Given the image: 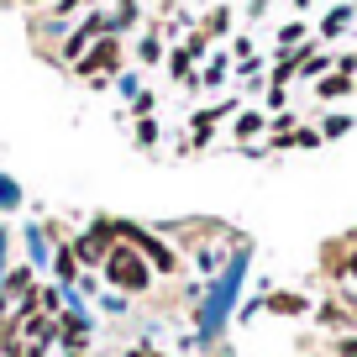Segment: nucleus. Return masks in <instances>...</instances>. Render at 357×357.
I'll list each match as a JSON object with an SVG mask.
<instances>
[{
  "label": "nucleus",
  "instance_id": "6ab92c4d",
  "mask_svg": "<svg viewBox=\"0 0 357 357\" xmlns=\"http://www.w3.org/2000/svg\"><path fill=\"white\" fill-rule=\"evenodd\" d=\"M84 6H89V0H47V11H53L58 22H68V16H79V11H84Z\"/></svg>",
  "mask_w": 357,
  "mask_h": 357
},
{
  "label": "nucleus",
  "instance_id": "39448f33",
  "mask_svg": "<svg viewBox=\"0 0 357 357\" xmlns=\"http://www.w3.org/2000/svg\"><path fill=\"white\" fill-rule=\"evenodd\" d=\"M105 32H111V16H105V11H89L84 22H79L74 32L63 37V43H58V53H63V63H74V58L84 53V47L95 43V37H105Z\"/></svg>",
  "mask_w": 357,
  "mask_h": 357
},
{
  "label": "nucleus",
  "instance_id": "aec40b11",
  "mask_svg": "<svg viewBox=\"0 0 357 357\" xmlns=\"http://www.w3.org/2000/svg\"><path fill=\"white\" fill-rule=\"evenodd\" d=\"M305 43V22H289V26H279V47H300Z\"/></svg>",
  "mask_w": 357,
  "mask_h": 357
},
{
  "label": "nucleus",
  "instance_id": "a878e982",
  "mask_svg": "<svg viewBox=\"0 0 357 357\" xmlns=\"http://www.w3.org/2000/svg\"><path fill=\"white\" fill-rule=\"evenodd\" d=\"M342 273L357 284V247H347V257H342Z\"/></svg>",
  "mask_w": 357,
  "mask_h": 357
},
{
  "label": "nucleus",
  "instance_id": "7ed1b4c3",
  "mask_svg": "<svg viewBox=\"0 0 357 357\" xmlns=\"http://www.w3.org/2000/svg\"><path fill=\"white\" fill-rule=\"evenodd\" d=\"M111 68H121V37H116V32L95 37V43L74 58V74L79 79H95L100 89H105V74H111Z\"/></svg>",
  "mask_w": 357,
  "mask_h": 357
},
{
  "label": "nucleus",
  "instance_id": "a211bd4d",
  "mask_svg": "<svg viewBox=\"0 0 357 357\" xmlns=\"http://www.w3.org/2000/svg\"><path fill=\"white\" fill-rule=\"evenodd\" d=\"M347 22H352V11H347V6H336V11L326 16V22H321V37H336V32H342Z\"/></svg>",
  "mask_w": 357,
  "mask_h": 357
},
{
  "label": "nucleus",
  "instance_id": "f257e3e1",
  "mask_svg": "<svg viewBox=\"0 0 357 357\" xmlns=\"http://www.w3.org/2000/svg\"><path fill=\"white\" fill-rule=\"evenodd\" d=\"M100 273H105V284H111L116 294H126V300H137V294L153 289V268H147V257L137 252L132 242H111Z\"/></svg>",
  "mask_w": 357,
  "mask_h": 357
},
{
  "label": "nucleus",
  "instance_id": "5701e85b",
  "mask_svg": "<svg viewBox=\"0 0 357 357\" xmlns=\"http://www.w3.org/2000/svg\"><path fill=\"white\" fill-rule=\"evenodd\" d=\"M184 47H190V58H205V53H211V37H205V32H190V37H184Z\"/></svg>",
  "mask_w": 357,
  "mask_h": 357
},
{
  "label": "nucleus",
  "instance_id": "4be33fe9",
  "mask_svg": "<svg viewBox=\"0 0 357 357\" xmlns=\"http://www.w3.org/2000/svg\"><path fill=\"white\" fill-rule=\"evenodd\" d=\"M137 142H142V147L158 142V121H153V116H142V121H137Z\"/></svg>",
  "mask_w": 357,
  "mask_h": 357
},
{
  "label": "nucleus",
  "instance_id": "9d476101",
  "mask_svg": "<svg viewBox=\"0 0 357 357\" xmlns=\"http://www.w3.org/2000/svg\"><path fill=\"white\" fill-rule=\"evenodd\" d=\"M268 310H273V315H305V310H310V300H305V294H294V289H279V294H268Z\"/></svg>",
  "mask_w": 357,
  "mask_h": 357
},
{
  "label": "nucleus",
  "instance_id": "393cba45",
  "mask_svg": "<svg viewBox=\"0 0 357 357\" xmlns=\"http://www.w3.org/2000/svg\"><path fill=\"white\" fill-rule=\"evenodd\" d=\"M200 79H205V84H221V79H226V63H221V58H215V63H211V68H205V74H200Z\"/></svg>",
  "mask_w": 357,
  "mask_h": 357
},
{
  "label": "nucleus",
  "instance_id": "0eeeda50",
  "mask_svg": "<svg viewBox=\"0 0 357 357\" xmlns=\"http://www.w3.org/2000/svg\"><path fill=\"white\" fill-rule=\"evenodd\" d=\"M226 116H231V100L215 105V111H200L190 121V147H205V142H211V132H215V121H226Z\"/></svg>",
  "mask_w": 357,
  "mask_h": 357
},
{
  "label": "nucleus",
  "instance_id": "4468645a",
  "mask_svg": "<svg viewBox=\"0 0 357 357\" xmlns=\"http://www.w3.org/2000/svg\"><path fill=\"white\" fill-rule=\"evenodd\" d=\"M37 310L43 315H63V289H53V284L43 289V284H37Z\"/></svg>",
  "mask_w": 357,
  "mask_h": 357
},
{
  "label": "nucleus",
  "instance_id": "c756f323",
  "mask_svg": "<svg viewBox=\"0 0 357 357\" xmlns=\"http://www.w3.org/2000/svg\"><path fill=\"white\" fill-rule=\"evenodd\" d=\"M63 357H89V352H63Z\"/></svg>",
  "mask_w": 357,
  "mask_h": 357
},
{
  "label": "nucleus",
  "instance_id": "ddd939ff",
  "mask_svg": "<svg viewBox=\"0 0 357 357\" xmlns=\"http://www.w3.org/2000/svg\"><path fill=\"white\" fill-rule=\"evenodd\" d=\"M58 279H63V284H79V257H74V247H68V242H58Z\"/></svg>",
  "mask_w": 357,
  "mask_h": 357
},
{
  "label": "nucleus",
  "instance_id": "7c9ffc66",
  "mask_svg": "<svg viewBox=\"0 0 357 357\" xmlns=\"http://www.w3.org/2000/svg\"><path fill=\"white\" fill-rule=\"evenodd\" d=\"M300 6H310V0H300Z\"/></svg>",
  "mask_w": 357,
  "mask_h": 357
},
{
  "label": "nucleus",
  "instance_id": "bb28decb",
  "mask_svg": "<svg viewBox=\"0 0 357 357\" xmlns=\"http://www.w3.org/2000/svg\"><path fill=\"white\" fill-rule=\"evenodd\" d=\"M336 300H342V305H347V315H352V321H357V289H342V294H336Z\"/></svg>",
  "mask_w": 357,
  "mask_h": 357
},
{
  "label": "nucleus",
  "instance_id": "412c9836",
  "mask_svg": "<svg viewBox=\"0 0 357 357\" xmlns=\"http://www.w3.org/2000/svg\"><path fill=\"white\" fill-rule=\"evenodd\" d=\"M321 126H294V147H321Z\"/></svg>",
  "mask_w": 357,
  "mask_h": 357
},
{
  "label": "nucleus",
  "instance_id": "f8f14e48",
  "mask_svg": "<svg viewBox=\"0 0 357 357\" xmlns=\"http://www.w3.org/2000/svg\"><path fill=\"white\" fill-rule=\"evenodd\" d=\"M168 74H174L178 84L195 89V58H190V47H174V53H168Z\"/></svg>",
  "mask_w": 357,
  "mask_h": 357
},
{
  "label": "nucleus",
  "instance_id": "f3484780",
  "mask_svg": "<svg viewBox=\"0 0 357 357\" xmlns=\"http://www.w3.org/2000/svg\"><path fill=\"white\" fill-rule=\"evenodd\" d=\"M347 132H352V116H326V121H321L326 142H331V137H347Z\"/></svg>",
  "mask_w": 357,
  "mask_h": 357
},
{
  "label": "nucleus",
  "instance_id": "1a4fd4ad",
  "mask_svg": "<svg viewBox=\"0 0 357 357\" xmlns=\"http://www.w3.org/2000/svg\"><path fill=\"white\" fill-rule=\"evenodd\" d=\"M315 321H321L326 331H352V326H357L352 315H347V305H342V300H326L321 310H315Z\"/></svg>",
  "mask_w": 357,
  "mask_h": 357
},
{
  "label": "nucleus",
  "instance_id": "c85d7f7f",
  "mask_svg": "<svg viewBox=\"0 0 357 357\" xmlns=\"http://www.w3.org/2000/svg\"><path fill=\"white\" fill-rule=\"evenodd\" d=\"M22 6H47V0H22Z\"/></svg>",
  "mask_w": 357,
  "mask_h": 357
},
{
  "label": "nucleus",
  "instance_id": "2eb2a0df",
  "mask_svg": "<svg viewBox=\"0 0 357 357\" xmlns=\"http://www.w3.org/2000/svg\"><path fill=\"white\" fill-rule=\"evenodd\" d=\"M226 26H231V11H226V6H215V11L205 16V26H200V32H205V37H221Z\"/></svg>",
  "mask_w": 357,
  "mask_h": 357
},
{
  "label": "nucleus",
  "instance_id": "dca6fc26",
  "mask_svg": "<svg viewBox=\"0 0 357 357\" xmlns=\"http://www.w3.org/2000/svg\"><path fill=\"white\" fill-rule=\"evenodd\" d=\"M137 58H142V63H158V58H163V37H158V32H147L142 43H137Z\"/></svg>",
  "mask_w": 357,
  "mask_h": 357
},
{
  "label": "nucleus",
  "instance_id": "423d86ee",
  "mask_svg": "<svg viewBox=\"0 0 357 357\" xmlns=\"http://www.w3.org/2000/svg\"><path fill=\"white\" fill-rule=\"evenodd\" d=\"M0 294H6V300H32L37 294V279H32V263H22V268H11V273H6V279H0Z\"/></svg>",
  "mask_w": 357,
  "mask_h": 357
},
{
  "label": "nucleus",
  "instance_id": "6e6552de",
  "mask_svg": "<svg viewBox=\"0 0 357 357\" xmlns=\"http://www.w3.org/2000/svg\"><path fill=\"white\" fill-rule=\"evenodd\" d=\"M352 74H342V68H331V74L315 79V100H342V95H352Z\"/></svg>",
  "mask_w": 357,
  "mask_h": 357
},
{
  "label": "nucleus",
  "instance_id": "b1692460",
  "mask_svg": "<svg viewBox=\"0 0 357 357\" xmlns=\"http://www.w3.org/2000/svg\"><path fill=\"white\" fill-rule=\"evenodd\" d=\"M336 357H357V331H342V336H336Z\"/></svg>",
  "mask_w": 357,
  "mask_h": 357
},
{
  "label": "nucleus",
  "instance_id": "cd10ccee",
  "mask_svg": "<svg viewBox=\"0 0 357 357\" xmlns=\"http://www.w3.org/2000/svg\"><path fill=\"white\" fill-rule=\"evenodd\" d=\"M132 357H163V352H147V347H137V352Z\"/></svg>",
  "mask_w": 357,
  "mask_h": 357
},
{
  "label": "nucleus",
  "instance_id": "20e7f679",
  "mask_svg": "<svg viewBox=\"0 0 357 357\" xmlns=\"http://www.w3.org/2000/svg\"><path fill=\"white\" fill-rule=\"evenodd\" d=\"M111 242H116V226H111V215H100V221L89 226V231H79L68 247H74L79 268H100V263H105V252H111Z\"/></svg>",
  "mask_w": 357,
  "mask_h": 357
},
{
  "label": "nucleus",
  "instance_id": "f03ea898",
  "mask_svg": "<svg viewBox=\"0 0 357 357\" xmlns=\"http://www.w3.org/2000/svg\"><path fill=\"white\" fill-rule=\"evenodd\" d=\"M111 226H116V242H132L137 252L147 257V268H158L163 279H174L178 268H184V252H178L174 242H163L158 231H147V226H137V221H116V215H111Z\"/></svg>",
  "mask_w": 357,
  "mask_h": 357
},
{
  "label": "nucleus",
  "instance_id": "9b49d317",
  "mask_svg": "<svg viewBox=\"0 0 357 357\" xmlns=\"http://www.w3.org/2000/svg\"><path fill=\"white\" fill-rule=\"evenodd\" d=\"M257 132H268V116H263V111H242V116L231 121V137H236V147H242V142H252Z\"/></svg>",
  "mask_w": 357,
  "mask_h": 357
}]
</instances>
